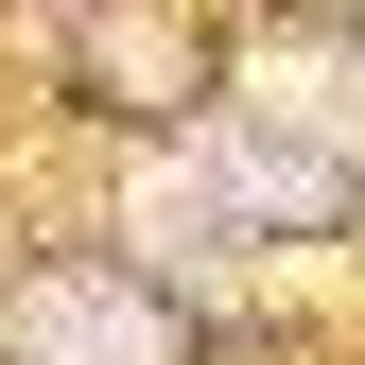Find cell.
<instances>
[{
  "instance_id": "obj_1",
  "label": "cell",
  "mask_w": 365,
  "mask_h": 365,
  "mask_svg": "<svg viewBox=\"0 0 365 365\" xmlns=\"http://www.w3.org/2000/svg\"><path fill=\"white\" fill-rule=\"evenodd\" d=\"M35 348L53 365H157V313L140 296H35Z\"/></svg>"
}]
</instances>
